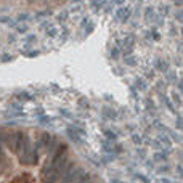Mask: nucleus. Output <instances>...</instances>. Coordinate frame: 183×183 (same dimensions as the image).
<instances>
[{"instance_id": "obj_11", "label": "nucleus", "mask_w": 183, "mask_h": 183, "mask_svg": "<svg viewBox=\"0 0 183 183\" xmlns=\"http://www.w3.org/2000/svg\"><path fill=\"white\" fill-rule=\"evenodd\" d=\"M125 64L135 66V58H133V56H127V58H125Z\"/></svg>"}, {"instance_id": "obj_26", "label": "nucleus", "mask_w": 183, "mask_h": 183, "mask_svg": "<svg viewBox=\"0 0 183 183\" xmlns=\"http://www.w3.org/2000/svg\"><path fill=\"white\" fill-rule=\"evenodd\" d=\"M117 55H119V51H117V50H112V56H114V58H116Z\"/></svg>"}, {"instance_id": "obj_12", "label": "nucleus", "mask_w": 183, "mask_h": 183, "mask_svg": "<svg viewBox=\"0 0 183 183\" xmlns=\"http://www.w3.org/2000/svg\"><path fill=\"white\" fill-rule=\"evenodd\" d=\"M66 18H67V11H63V13H60V16H58V21L60 22H64Z\"/></svg>"}, {"instance_id": "obj_2", "label": "nucleus", "mask_w": 183, "mask_h": 183, "mask_svg": "<svg viewBox=\"0 0 183 183\" xmlns=\"http://www.w3.org/2000/svg\"><path fill=\"white\" fill-rule=\"evenodd\" d=\"M84 174V170L82 169H79V167H76V165H72L71 169H67L66 172H64V175L61 177V183H74L79 177H81Z\"/></svg>"}, {"instance_id": "obj_20", "label": "nucleus", "mask_w": 183, "mask_h": 183, "mask_svg": "<svg viewBox=\"0 0 183 183\" xmlns=\"http://www.w3.org/2000/svg\"><path fill=\"white\" fill-rule=\"evenodd\" d=\"M136 178H138V180H141L143 183H150V180H148V178H145L143 175H136Z\"/></svg>"}, {"instance_id": "obj_21", "label": "nucleus", "mask_w": 183, "mask_h": 183, "mask_svg": "<svg viewBox=\"0 0 183 183\" xmlns=\"http://www.w3.org/2000/svg\"><path fill=\"white\" fill-rule=\"evenodd\" d=\"M159 140H161V141H164V143H165V145H169V143H170V141H169L167 138H165V136H164V135H161V136H159Z\"/></svg>"}, {"instance_id": "obj_23", "label": "nucleus", "mask_w": 183, "mask_h": 183, "mask_svg": "<svg viewBox=\"0 0 183 183\" xmlns=\"http://www.w3.org/2000/svg\"><path fill=\"white\" fill-rule=\"evenodd\" d=\"M0 22H10V18H5V16H0Z\"/></svg>"}, {"instance_id": "obj_28", "label": "nucleus", "mask_w": 183, "mask_h": 183, "mask_svg": "<svg viewBox=\"0 0 183 183\" xmlns=\"http://www.w3.org/2000/svg\"><path fill=\"white\" fill-rule=\"evenodd\" d=\"M112 183H121V181H119V180H112Z\"/></svg>"}, {"instance_id": "obj_25", "label": "nucleus", "mask_w": 183, "mask_h": 183, "mask_svg": "<svg viewBox=\"0 0 183 183\" xmlns=\"http://www.w3.org/2000/svg\"><path fill=\"white\" fill-rule=\"evenodd\" d=\"M61 114H63V116H66V117H72L71 114H69V112H66V111H61Z\"/></svg>"}, {"instance_id": "obj_9", "label": "nucleus", "mask_w": 183, "mask_h": 183, "mask_svg": "<svg viewBox=\"0 0 183 183\" xmlns=\"http://www.w3.org/2000/svg\"><path fill=\"white\" fill-rule=\"evenodd\" d=\"M15 27H16V31H18L19 34L27 32V26H26V24H15Z\"/></svg>"}, {"instance_id": "obj_8", "label": "nucleus", "mask_w": 183, "mask_h": 183, "mask_svg": "<svg viewBox=\"0 0 183 183\" xmlns=\"http://www.w3.org/2000/svg\"><path fill=\"white\" fill-rule=\"evenodd\" d=\"M135 87L138 88V90H145L146 88V84H145L143 79H136V81H135Z\"/></svg>"}, {"instance_id": "obj_27", "label": "nucleus", "mask_w": 183, "mask_h": 183, "mask_svg": "<svg viewBox=\"0 0 183 183\" xmlns=\"http://www.w3.org/2000/svg\"><path fill=\"white\" fill-rule=\"evenodd\" d=\"M161 183H170L169 180H165V178H161Z\"/></svg>"}, {"instance_id": "obj_6", "label": "nucleus", "mask_w": 183, "mask_h": 183, "mask_svg": "<svg viewBox=\"0 0 183 183\" xmlns=\"http://www.w3.org/2000/svg\"><path fill=\"white\" fill-rule=\"evenodd\" d=\"M56 145H58V140H56V138H51V140H50V143H48V146H47V151H48L50 154H51V153H55Z\"/></svg>"}, {"instance_id": "obj_24", "label": "nucleus", "mask_w": 183, "mask_h": 183, "mask_svg": "<svg viewBox=\"0 0 183 183\" xmlns=\"http://www.w3.org/2000/svg\"><path fill=\"white\" fill-rule=\"evenodd\" d=\"M106 135H108V136H109V138H116V135H114L112 132H106Z\"/></svg>"}, {"instance_id": "obj_14", "label": "nucleus", "mask_w": 183, "mask_h": 183, "mask_svg": "<svg viewBox=\"0 0 183 183\" xmlns=\"http://www.w3.org/2000/svg\"><path fill=\"white\" fill-rule=\"evenodd\" d=\"M27 18H29V15H27V13H21V15H18V21H26Z\"/></svg>"}, {"instance_id": "obj_29", "label": "nucleus", "mask_w": 183, "mask_h": 183, "mask_svg": "<svg viewBox=\"0 0 183 183\" xmlns=\"http://www.w3.org/2000/svg\"><path fill=\"white\" fill-rule=\"evenodd\" d=\"M105 2H106V0H105Z\"/></svg>"}, {"instance_id": "obj_19", "label": "nucleus", "mask_w": 183, "mask_h": 183, "mask_svg": "<svg viewBox=\"0 0 183 183\" xmlns=\"http://www.w3.org/2000/svg\"><path fill=\"white\" fill-rule=\"evenodd\" d=\"M18 96H21L22 100H32V96L27 95V93H21V95H18Z\"/></svg>"}, {"instance_id": "obj_3", "label": "nucleus", "mask_w": 183, "mask_h": 183, "mask_svg": "<svg viewBox=\"0 0 183 183\" xmlns=\"http://www.w3.org/2000/svg\"><path fill=\"white\" fill-rule=\"evenodd\" d=\"M129 18H130V8H129V7H122V8L117 10V13H116V19H117V21L125 22Z\"/></svg>"}, {"instance_id": "obj_16", "label": "nucleus", "mask_w": 183, "mask_h": 183, "mask_svg": "<svg viewBox=\"0 0 183 183\" xmlns=\"http://www.w3.org/2000/svg\"><path fill=\"white\" fill-rule=\"evenodd\" d=\"M132 141H133V143H136V145H140V143H141V138L135 133V135H132Z\"/></svg>"}, {"instance_id": "obj_4", "label": "nucleus", "mask_w": 183, "mask_h": 183, "mask_svg": "<svg viewBox=\"0 0 183 183\" xmlns=\"http://www.w3.org/2000/svg\"><path fill=\"white\" fill-rule=\"evenodd\" d=\"M50 140H51V135H50V133H42L36 146H37V148H47L48 143H50Z\"/></svg>"}, {"instance_id": "obj_13", "label": "nucleus", "mask_w": 183, "mask_h": 183, "mask_svg": "<svg viewBox=\"0 0 183 183\" xmlns=\"http://www.w3.org/2000/svg\"><path fill=\"white\" fill-rule=\"evenodd\" d=\"M145 18H146V19H151V18H153V8H148V10H146Z\"/></svg>"}, {"instance_id": "obj_7", "label": "nucleus", "mask_w": 183, "mask_h": 183, "mask_svg": "<svg viewBox=\"0 0 183 183\" xmlns=\"http://www.w3.org/2000/svg\"><path fill=\"white\" fill-rule=\"evenodd\" d=\"M45 32H47V36H48V37H56V36H58V29H56L55 26L47 27V29H45Z\"/></svg>"}, {"instance_id": "obj_17", "label": "nucleus", "mask_w": 183, "mask_h": 183, "mask_svg": "<svg viewBox=\"0 0 183 183\" xmlns=\"http://www.w3.org/2000/svg\"><path fill=\"white\" fill-rule=\"evenodd\" d=\"M40 121H42V124H50L51 119H50V117H47V116H40Z\"/></svg>"}, {"instance_id": "obj_10", "label": "nucleus", "mask_w": 183, "mask_h": 183, "mask_svg": "<svg viewBox=\"0 0 183 183\" xmlns=\"http://www.w3.org/2000/svg\"><path fill=\"white\" fill-rule=\"evenodd\" d=\"M167 159V156H165L164 153H156L154 154V161H165Z\"/></svg>"}, {"instance_id": "obj_15", "label": "nucleus", "mask_w": 183, "mask_h": 183, "mask_svg": "<svg viewBox=\"0 0 183 183\" xmlns=\"http://www.w3.org/2000/svg\"><path fill=\"white\" fill-rule=\"evenodd\" d=\"M157 67H159L161 71H165V69H167V63H165V61H161V63L157 64Z\"/></svg>"}, {"instance_id": "obj_5", "label": "nucleus", "mask_w": 183, "mask_h": 183, "mask_svg": "<svg viewBox=\"0 0 183 183\" xmlns=\"http://www.w3.org/2000/svg\"><path fill=\"white\" fill-rule=\"evenodd\" d=\"M133 43H135V39L132 36H129V37H125L124 40H122V47L124 48H132Z\"/></svg>"}, {"instance_id": "obj_22", "label": "nucleus", "mask_w": 183, "mask_h": 183, "mask_svg": "<svg viewBox=\"0 0 183 183\" xmlns=\"http://www.w3.org/2000/svg\"><path fill=\"white\" fill-rule=\"evenodd\" d=\"M26 42H36V37H34V36H29V37H26Z\"/></svg>"}, {"instance_id": "obj_1", "label": "nucleus", "mask_w": 183, "mask_h": 183, "mask_svg": "<svg viewBox=\"0 0 183 183\" xmlns=\"http://www.w3.org/2000/svg\"><path fill=\"white\" fill-rule=\"evenodd\" d=\"M22 141H24V133L21 132H15V133H10V136L7 138V143L10 146V150L13 153H18L19 148L22 146Z\"/></svg>"}, {"instance_id": "obj_18", "label": "nucleus", "mask_w": 183, "mask_h": 183, "mask_svg": "<svg viewBox=\"0 0 183 183\" xmlns=\"http://www.w3.org/2000/svg\"><path fill=\"white\" fill-rule=\"evenodd\" d=\"M66 37H67V31H66V29H63V32H61V42H64V40H66Z\"/></svg>"}]
</instances>
